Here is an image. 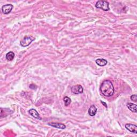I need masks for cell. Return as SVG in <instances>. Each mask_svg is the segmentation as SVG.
<instances>
[{
    "mask_svg": "<svg viewBox=\"0 0 137 137\" xmlns=\"http://www.w3.org/2000/svg\"><path fill=\"white\" fill-rule=\"evenodd\" d=\"M109 3L108 2L106 1H99L96 3L95 7L96 8L101 9L104 11H108L109 10Z\"/></svg>",
    "mask_w": 137,
    "mask_h": 137,
    "instance_id": "obj_2",
    "label": "cell"
},
{
    "mask_svg": "<svg viewBox=\"0 0 137 137\" xmlns=\"http://www.w3.org/2000/svg\"><path fill=\"white\" fill-rule=\"evenodd\" d=\"M35 40V38L32 36H25L20 41V45L23 47H26L29 46L32 42H33Z\"/></svg>",
    "mask_w": 137,
    "mask_h": 137,
    "instance_id": "obj_3",
    "label": "cell"
},
{
    "mask_svg": "<svg viewBox=\"0 0 137 137\" xmlns=\"http://www.w3.org/2000/svg\"><path fill=\"white\" fill-rule=\"evenodd\" d=\"M48 125L50 126H52L53 127L56 128L57 129H65L66 128V126L64 124L60 123H55V122H51L49 123Z\"/></svg>",
    "mask_w": 137,
    "mask_h": 137,
    "instance_id": "obj_7",
    "label": "cell"
},
{
    "mask_svg": "<svg viewBox=\"0 0 137 137\" xmlns=\"http://www.w3.org/2000/svg\"><path fill=\"white\" fill-rule=\"evenodd\" d=\"M97 113V108L94 105H92L88 109V114L91 116H94Z\"/></svg>",
    "mask_w": 137,
    "mask_h": 137,
    "instance_id": "obj_9",
    "label": "cell"
},
{
    "mask_svg": "<svg viewBox=\"0 0 137 137\" xmlns=\"http://www.w3.org/2000/svg\"><path fill=\"white\" fill-rule=\"evenodd\" d=\"M125 127L130 132L136 133V134L137 133V127L136 125L132 124H125Z\"/></svg>",
    "mask_w": 137,
    "mask_h": 137,
    "instance_id": "obj_6",
    "label": "cell"
},
{
    "mask_svg": "<svg viewBox=\"0 0 137 137\" xmlns=\"http://www.w3.org/2000/svg\"><path fill=\"white\" fill-rule=\"evenodd\" d=\"M15 57V53L12 52H9L6 54V59L8 61H12Z\"/></svg>",
    "mask_w": 137,
    "mask_h": 137,
    "instance_id": "obj_12",
    "label": "cell"
},
{
    "mask_svg": "<svg viewBox=\"0 0 137 137\" xmlns=\"http://www.w3.org/2000/svg\"><path fill=\"white\" fill-rule=\"evenodd\" d=\"M127 107L129 110H130L133 113H137V105L135 104H133L132 103H128L127 104Z\"/></svg>",
    "mask_w": 137,
    "mask_h": 137,
    "instance_id": "obj_11",
    "label": "cell"
},
{
    "mask_svg": "<svg viewBox=\"0 0 137 137\" xmlns=\"http://www.w3.org/2000/svg\"><path fill=\"white\" fill-rule=\"evenodd\" d=\"M64 104L65 106H68V105H70V103L71 102V100L70 98H68V96H65L64 99Z\"/></svg>",
    "mask_w": 137,
    "mask_h": 137,
    "instance_id": "obj_13",
    "label": "cell"
},
{
    "mask_svg": "<svg viewBox=\"0 0 137 137\" xmlns=\"http://www.w3.org/2000/svg\"><path fill=\"white\" fill-rule=\"evenodd\" d=\"M131 100L132 101H133V102H136L137 101V96L136 94H134L132 95L131 96Z\"/></svg>",
    "mask_w": 137,
    "mask_h": 137,
    "instance_id": "obj_14",
    "label": "cell"
},
{
    "mask_svg": "<svg viewBox=\"0 0 137 137\" xmlns=\"http://www.w3.org/2000/svg\"><path fill=\"white\" fill-rule=\"evenodd\" d=\"M30 88L32 89H36L37 88V86L34 84H31L30 85Z\"/></svg>",
    "mask_w": 137,
    "mask_h": 137,
    "instance_id": "obj_15",
    "label": "cell"
},
{
    "mask_svg": "<svg viewBox=\"0 0 137 137\" xmlns=\"http://www.w3.org/2000/svg\"><path fill=\"white\" fill-rule=\"evenodd\" d=\"M28 113H29L32 117H33L37 119H39V120H41V118L39 114L35 109H31L28 111Z\"/></svg>",
    "mask_w": 137,
    "mask_h": 137,
    "instance_id": "obj_8",
    "label": "cell"
},
{
    "mask_svg": "<svg viewBox=\"0 0 137 137\" xmlns=\"http://www.w3.org/2000/svg\"><path fill=\"white\" fill-rule=\"evenodd\" d=\"M13 5L11 4H5L2 6V11L3 13L6 15V14H8L11 12L13 9Z\"/></svg>",
    "mask_w": 137,
    "mask_h": 137,
    "instance_id": "obj_5",
    "label": "cell"
},
{
    "mask_svg": "<svg viewBox=\"0 0 137 137\" xmlns=\"http://www.w3.org/2000/svg\"><path fill=\"white\" fill-rule=\"evenodd\" d=\"M101 102L102 104H103V106H105V107H106V108H107V104H106V103H105V102H103V101H101Z\"/></svg>",
    "mask_w": 137,
    "mask_h": 137,
    "instance_id": "obj_16",
    "label": "cell"
},
{
    "mask_svg": "<svg viewBox=\"0 0 137 137\" xmlns=\"http://www.w3.org/2000/svg\"><path fill=\"white\" fill-rule=\"evenodd\" d=\"M95 63L96 64H98L99 66L100 67H103L105 66L107 64V61L105 59H97L95 61Z\"/></svg>",
    "mask_w": 137,
    "mask_h": 137,
    "instance_id": "obj_10",
    "label": "cell"
},
{
    "mask_svg": "<svg viewBox=\"0 0 137 137\" xmlns=\"http://www.w3.org/2000/svg\"><path fill=\"white\" fill-rule=\"evenodd\" d=\"M100 91L104 96L107 97L113 96L115 89L112 82L109 80H104L100 86Z\"/></svg>",
    "mask_w": 137,
    "mask_h": 137,
    "instance_id": "obj_1",
    "label": "cell"
},
{
    "mask_svg": "<svg viewBox=\"0 0 137 137\" xmlns=\"http://www.w3.org/2000/svg\"><path fill=\"white\" fill-rule=\"evenodd\" d=\"M71 92L74 94H81L84 92L83 87L80 85H77L73 86L71 88Z\"/></svg>",
    "mask_w": 137,
    "mask_h": 137,
    "instance_id": "obj_4",
    "label": "cell"
}]
</instances>
